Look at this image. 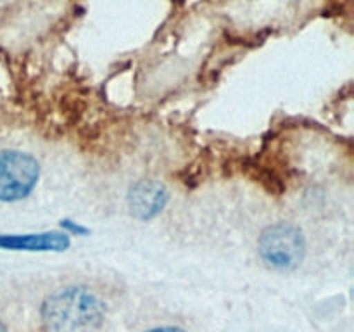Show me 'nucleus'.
I'll list each match as a JSON object with an SVG mask.
<instances>
[{"label":"nucleus","mask_w":354,"mask_h":332,"mask_svg":"<svg viewBox=\"0 0 354 332\" xmlns=\"http://www.w3.org/2000/svg\"><path fill=\"white\" fill-rule=\"evenodd\" d=\"M40 318L44 332H99L106 304L88 287H62L45 297Z\"/></svg>","instance_id":"f257e3e1"},{"label":"nucleus","mask_w":354,"mask_h":332,"mask_svg":"<svg viewBox=\"0 0 354 332\" xmlns=\"http://www.w3.org/2000/svg\"><path fill=\"white\" fill-rule=\"evenodd\" d=\"M40 178V165L31 154L6 149L0 151V201L16 203L33 192Z\"/></svg>","instance_id":"7ed1b4c3"},{"label":"nucleus","mask_w":354,"mask_h":332,"mask_svg":"<svg viewBox=\"0 0 354 332\" xmlns=\"http://www.w3.org/2000/svg\"><path fill=\"white\" fill-rule=\"evenodd\" d=\"M258 252L266 266L280 272L294 270L306 255V239L292 223L268 225L258 239Z\"/></svg>","instance_id":"f03ea898"},{"label":"nucleus","mask_w":354,"mask_h":332,"mask_svg":"<svg viewBox=\"0 0 354 332\" xmlns=\"http://www.w3.org/2000/svg\"><path fill=\"white\" fill-rule=\"evenodd\" d=\"M0 248L12 251H62L69 248V237L57 232L24 235L0 234Z\"/></svg>","instance_id":"39448f33"},{"label":"nucleus","mask_w":354,"mask_h":332,"mask_svg":"<svg viewBox=\"0 0 354 332\" xmlns=\"http://www.w3.org/2000/svg\"><path fill=\"white\" fill-rule=\"evenodd\" d=\"M0 332H7L6 325H3V324H2V320H0Z\"/></svg>","instance_id":"0eeeda50"},{"label":"nucleus","mask_w":354,"mask_h":332,"mask_svg":"<svg viewBox=\"0 0 354 332\" xmlns=\"http://www.w3.org/2000/svg\"><path fill=\"white\" fill-rule=\"evenodd\" d=\"M147 332H185L183 331V329H180V327H156V329H151V331H147Z\"/></svg>","instance_id":"423d86ee"},{"label":"nucleus","mask_w":354,"mask_h":332,"mask_svg":"<svg viewBox=\"0 0 354 332\" xmlns=\"http://www.w3.org/2000/svg\"><path fill=\"white\" fill-rule=\"evenodd\" d=\"M168 204V190L156 180H140L128 192V208L142 221L158 216Z\"/></svg>","instance_id":"20e7f679"}]
</instances>
